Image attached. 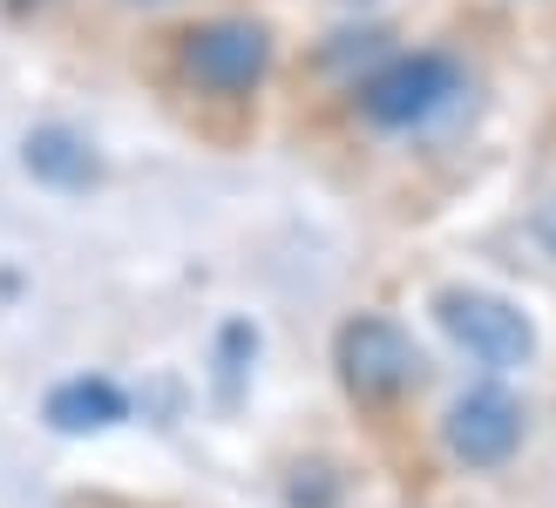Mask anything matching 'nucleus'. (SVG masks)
Instances as JSON below:
<instances>
[{
	"instance_id": "1",
	"label": "nucleus",
	"mask_w": 556,
	"mask_h": 508,
	"mask_svg": "<svg viewBox=\"0 0 556 508\" xmlns=\"http://www.w3.org/2000/svg\"><path fill=\"white\" fill-rule=\"evenodd\" d=\"M434 319L468 359L495 366V373H516V366H530V353H536V326L495 292H462L455 285V292L434 299Z\"/></svg>"
},
{
	"instance_id": "5",
	"label": "nucleus",
	"mask_w": 556,
	"mask_h": 508,
	"mask_svg": "<svg viewBox=\"0 0 556 508\" xmlns=\"http://www.w3.org/2000/svg\"><path fill=\"white\" fill-rule=\"evenodd\" d=\"M448 455L468 461V468H495V461H509L516 455V441H522V407L509 401L503 386H476V393H462V401L448 407Z\"/></svg>"
},
{
	"instance_id": "6",
	"label": "nucleus",
	"mask_w": 556,
	"mask_h": 508,
	"mask_svg": "<svg viewBox=\"0 0 556 508\" xmlns=\"http://www.w3.org/2000/svg\"><path fill=\"white\" fill-rule=\"evenodd\" d=\"M21 163H27V177H41V183H54V190H81V183H96V150L81 143L75 129H62V123L27 129Z\"/></svg>"
},
{
	"instance_id": "4",
	"label": "nucleus",
	"mask_w": 556,
	"mask_h": 508,
	"mask_svg": "<svg viewBox=\"0 0 556 508\" xmlns=\"http://www.w3.org/2000/svg\"><path fill=\"white\" fill-rule=\"evenodd\" d=\"M340 380L359 401H394V393L421 380V353H414V339L394 319L359 313L340 326Z\"/></svg>"
},
{
	"instance_id": "8",
	"label": "nucleus",
	"mask_w": 556,
	"mask_h": 508,
	"mask_svg": "<svg viewBox=\"0 0 556 508\" xmlns=\"http://www.w3.org/2000/svg\"><path fill=\"white\" fill-rule=\"evenodd\" d=\"M536 244L556 258V196H543V204H536Z\"/></svg>"
},
{
	"instance_id": "7",
	"label": "nucleus",
	"mask_w": 556,
	"mask_h": 508,
	"mask_svg": "<svg viewBox=\"0 0 556 508\" xmlns=\"http://www.w3.org/2000/svg\"><path fill=\"white\" fill-rule=\"evenodd\" d=\"M123 414H129V401L109 380H68L48 393V428H62V434H102Z\"/></svg>"
},
{
	"instance_id": "2",
	"label": "nucleus",
	"mask_w": 556,
	"mask_h": 508,
	"mask_svg": "<svg viewBox=\"0 0 556 508\" xmlns=\"http://www.w3.org/2000/svg\"><path fill=\"white\" fill-rule=\"evenodd\" d=\"M462 96V68L448 54H401V62H387L380 75H367V89H359V109H367V123L380 129H414L441 116Z\"/></svg>"
},
{
	"instance_id": "10",
	"label": "nucleus",
	"mask_w": 556,
	"mask_h": 508,
	"mask_svg": "<svg viewBox=\"0 0 556 508\" xmlns=\"http://www.w3.org/2000/svg\"><path fill=\"white\" fill-rule=\"evenodd\" d=\"M340 8H380V0H340Z\"/></svg>"
},
{
	"instance_id": "9",
	"label": "nucleus",
	"mask_w": 556,
	"mask_h": 508,
	"mask_svg": "<svg viewBox=\"0 0 556 508\" xmlns=\"http://www.w3.org/2000/svg\"><path fill=\"white\" fill-rule=\"evenodd\" d=\"M129 8H170V0H129Z\"/></svg>"
},
{
	"instance_id": "3",
	"label": "nucleus",
	"mask_w": 556,
	"mask_h": 508,
	"mask_svg": "<svg viewBox=\"0 0 556 508\" xmlns=\"http://www.w3.org/2000/svg\"><path fill=\"white\" fill-rule=\"evenodd\" d=\"M184 75L211 96H252L271 68V35L258 21H204L184 35Z\"/></svg>"
}]
</instances>
